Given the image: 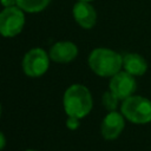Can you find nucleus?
I'll list each match as a JSON object with an SVG mask.
<instances>
[{"mask_svg": "<svg viewBox=\"0 0 151 151\" xmlns=\"http://www.w3.org/2000/svg\"><path fill=\"white\" fill-rule=\"evenodd\" d=\"M0 117H1V105H0Z\"/></svg>", "mask_w": 151, "mask_h": 151, "instance_id": "obj_17", "label": "nucleus"}, {"mask_svg": "<svg viewBox=\"0 0 151 151\" xmlns=\"http://www.w3.org/2000/svg\"><path fill=\"white\" fill-rule=\"evenodd\" d=\"M78 47L72 41H58L50 50V59L55 63H70L76 59Z\"/></svg>", "mask_w": 151, "mask_h": 151, "instance_id": "obj_9", "label": "nucleus"}, {"mask_svg": "<svg viewBox=\"0 0 151 151\" xmlns=\"http://www.w3.org/2000/svg\"><path fill=\"white\" fill-rule=\"evenodd\" d=\"M88 66L97 76L111 78L123 68V57L113 50L98 47L90 53Z\"/></svg>", "mask_w": 151, "mask_h": 151, "instance_id": "obj_2", "label": "nucleus"}, {"mask_svg": "<svg viewBox=\"0 0 151 151\" xmlns=\"http://www.w3.org/2000/svg\"><path fill=\"white\" fill-rule=\"evenodd\" d=\"M124 127L125 117L117 111H111L104 117L100 125V132L105 139L113 140L120 136Z\"/></svg>", "mask_w": 151, "mask_h": 151, "instance_id": "obj_7", "label": "nucleus"}, {"mask_svg": "<svg viewBox=\"0 0 151 151\" xmlns=\"http://www.w3.org/2000/svg\"><path fill=\"white\" fill-rule=\"evenodd\" d=\"M64 110L68 117L84 118L93 106V100L90 90L81 84L71 85L64 93Z\"/></svg>", "mask_w": 151, "mask_h": 151, "instance_id": "obj_1", "label": "nucleus"}, {"mask_svg": "<svg viewBox=\"0 0 151 151\" xmlns=\"http://www.w3.org/2000/svg\"><path fill=\"white\" fill-rule=\"evenodd\" d=\"M0 4L4 6V8L17 6V0H0Z\"/></svg>", "mask_w": 151, "mask_h": 151, "instance_id": "obj_14", "label": "nucleus"}, {"mask_svg": "<svg viewBox=\"0 0 151 151\" xmlns=\"http://www.w3.org/2000/svg\"><path fill=\"white\" fill-rule=\"evenodd\" d=\"M5 145H6V138H5L4 133L0 131V151L5 147Z\"/></svg>", "mask_w": 151, "mask_h": 151, "instance_id": "obj_15", "label": "nucleus"}, {"mask_svg": "<svg viewBox=\"0 0 151 151\" xmlns=\"http://www.w3.org/2000/svg\"><path fill=\"white\" fill-rule=\"evenodd\" d=\"M120 113L133 124H146L151 122V100L142 96H131L123 100Z\"/></svg>", "mask_w": 151, "mask_h": 151, "instance_id": "obj_3", "label": "nucleus"}, {"mask_svg": "<svg viewBox=\"0 0 151 151\" xmlns=\"http://www.w3.org/2000/svg\"><path fill=\"white\" fill-rule=\"evenodd\" d=\"M123 70L133 77H139L146 72L147 63L138 53H127L123 57Z\"/></svg>", "mask_w": 151, "mask_h": 151, "instance_id": "obj_10", "label": "nucleus"}, {"mask_svg": "<svg viewBox=\"0 0 151 151\" xmlns=\"http://www.w3.org/2000/svg\"><path fill=\"white\" fill-rule=\"evenodd\" d=\"M25 25V14L18 6L4 8L0 12V34L6 38L18 35Z\"/></svg>", "mask_w": 151, "mask_h": 151, "instance_id": "obj_4", "label": "nucleus"}, {"mask_svg": "<svg viewBox=\"0 0 151 151\" xmlns=\"http://www.w3.org/2000/svg\"><path fill=\"white\" fill-rule=\"evenodd\" d=\"M80 125V122H79V118H76V117H68L67 120H66V126L70 129V130H76L78 129Z\"/></svg>", "mask_w": 151, "mask_h": 151, "instance_id": "obj_13", "label": "nucleus"}, {"mask_svg": "<svg viewBox=\"0 0 151 151\" xmlns=\"http://www.w3.org/2000/svg\"><path fill=\"white\" fill-rule=\"evenodd\" d=\"M51 0H17V6L27 13H38L44 11Z\"/></svg>", "mask_w": 151, "mask_h": 151, "instance_id": "obj_11", "label": "nucleus"}, {"mask_svg": "<svg viewBox=\"0 0 151 151\" xmlns=\"http://www.w3.org/2000/svg\"><path fill=\"white\" fill-rule=\"evenodd\" d=\"M136 88H137V83L134 77L125 71H119L110 79L109 90L119 100H124L133 96Z\"/></svg>", "mask_w": 151, "mask_h": 151, "instance_id": "obj_6", "label": "nucleus"}, {"mask_svg": "<svg viewBox=\"0 0 151 151\" xmlns=\"http://www.w3.org/2000/svg\"><path fill=\"white\" fill-rule=\"evenodd\" d=\"M50 65V55L46 53L45 50L40 47H34L29 50L24 59H22V70L26 76L37 78L42 76Z\"/></svg>", "mask_w": 151, "mask_h": 151, "instance_id": "obj_5", "label": "nucleus"}, {"mask_svg": "<svg viewBox=\"0 0 151 151\" xmlns=\"http://www.w3.org/2000/svg\"><path fill=\"white\" fill-rule=\"evenodd\" d=\"M72 13H73L74 20L77 21V24L80 27H83L85 29H90L96 25L97 13L90 2L78 1L73 6Z\"/></svg>", "mask_w": 151, "mask_h": 151, "instance_id": "obj_8", "label": "nucleus"}, {"mask_svg": "<svg viewBox=\"0 0 151 151\" xmlns=\"http://www.w3.org/2000/svg\"><path fill=\"white\" fill-rule=\"evenodd\" d=\"M78 1H85V2H91V1H93V0H78Z\"/></svg>", "mask_w": 151, "mask_h": 151, "instance_id": "obj_16", "label": "nucleus"}, {"mask_svg": "<svg viewBox=\"0 0 151 151\" xmlns=\"http://www.w3.org/2000/svg\"><path fill=\"white\" fill-rule=\"evenodd\" d=\"M101 101H103L104 107H105L109 112H111V111H116V109L118 107V101H119V99L109 90V91H106V92L103 94Z\"/></svg>", "mask_w": 151, "mask_h": 151, "instance_id": "obj_12", "label": "nucleus"}, {"mask_svg": "<svg viewBox=\"0 0 151 151\" xmlns=\"http://www.w3.org/2000/svg\"><path fill=\"white\" fill-rule=\"evenodd\" d=\"M26 151H37V150H26Z\"/></svg>", "mask_w": 151, "mask_h": 151, "instance_id": "obj_18", "label": "nucleus"}]
</instances>
